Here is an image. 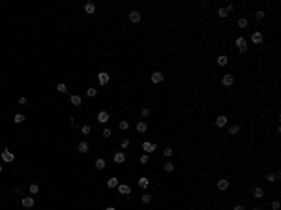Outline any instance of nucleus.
Here are the masks:
<instances>
[{
  "label": "nucleus",
  "mask_w": 281,
  "mask_h": 210,
  "mask_svg": "<svg viewBox=\"0 0 281 210\" xmlns=\"http://www.w3.org/2000/svg\"><path fill=\"white\" fill-rule=\"evenodd\" d=\"M143 150H144L146 154H152L154 150H156V144H154V143H148V141H144V143H143Z\"/></svg>",
  "instance_id": "obj_8"
},
{
  "label": "nucleus",
  "mask_w": 281,
  "mask_h": 210,
  "mask_svg": "<svg viewBox=\"0 0 281 210\" xmlns=\"http://www.w3.org/2000/svg\"><path fill=\"white\" fill-rule=\"evenodd\" d=\"M163 167H165V171H167V173H171V171H174V163H171V161H167V163H165Z\"/></svg>",
  "instance_id": "obj_29"
},
{
  "label": "nucleus",
  "mask_w": 281,
  "mask_h": 210,
  "mask_svg": "<svg viewBox=\"0 0 281 210\" xmlns=\"http://www.w3.org/2000/svg\"><path fill=\"white\" fill-rule=\"evenodd\" d=\"M236 47L240 49V53H245V51H247V43H245V38H238V40H236Z\"/></svg>",
  "instance_id": "obj_5"
},
{
  "label": "nucleus",
  "mask_w": 281,
  "mask_h": 210,
  "mask_svg": "<svg viewBox=\"0 0 281 210\" xmlns=\"http://www.w3.org/2000/svg\"><path fill=\"white\" fill-rule=\"evenodd\" d=\"M146 128H148V126H146V122H139V124H137V128H135V130H137L139 131V133H144V131H146Z\"/></svg>",
  "instance_id": "obj_20"
},
{
  "label": "nucleus",
  "mask_w": 281,
  "mask_h": 210,
  "mask_svg": "<svg viewBox=\"0 0 281 210\" xmlns=\"http://www.w3.org/2000/svg\"><path fill=\"white\" fill-rule=\"evenodd\" d=\"M96 94H98V90H96V88H92V86H90V88L86 90V96H88V98H94Z\"/></svg>",
  "instance_id": "obj_26"
},
{
  "label": "nucleus",
  "mask_w": 281,
  "mask_h": 210,
  "mask_svg": "<svg viewBox=\"0 0 281 210\" xmlns=\"http://www.w3.org/2000/svg\"><path fill=\"white\" fill-rule=\"evenodd\" d=\"M218 188L221 189V191H225V189L229 188V180H225V178L223 180H218Z\"/></svg>",
  "instance_id": "obj_17"
},
{
  "label": "nucleus",
  "mask_w": 281,
  "mask_h": 210,
  "mask_svg": "<svg viewBox=\"0 0 281 210\" xmlns=\"http://www.w3.org/2000/svg\"><path fill=\"white\" fill-rule=\"evenodd\" d=\"M26 103H28L26 98H19V105H26Z\"/></svg>",
  "instance_id": "obj_37"
},
{
  "label": "nucleus",
  "mask_w": 281,
  "mask_h": 210,
  "mask_svg": "<svg viewBox=\"0 0 281 210\" xmlns=\"http://www.w3.org/2000/svg\"><path fill=\"white\" fill-rule=\"evenodd\" d=\"M253 195L257 197V199H262V197H264V189L262 188H255L253 189Z\"/></svg>",
  "instance_id": "obj_21"
},
{
  "label": "nucleus",
  "mask_w": 281,
  "mask_h": 210,
  "mask_svg": "<svg viewBox=\"0 0 281 210\" xmlns=\"http://www.w3.org/2000/svg\"><path fill=\"white\" fill-rule=\"evenodd\" d=\"M255 17H257V19H262V17H264V11H257V13H255Z\"/></svg>",
  "instance_id": "obj_41"
},
{
  "label": "nucleus",
  "mask_w": 281,
  "mask_h": 210,
  "mask_svg": "<svg viewBox=\"0 0 281 210\" xmlns=\"http://www.w3.org/2000/svg\"><path fill=\"white\" fill-rule=\"evenodd\" d=\"M22 122H24V115H21V113L15 115V124H22Z\"/></svg>",
  "instance_id": "obj_27"
},
{
  "label": "nucleus",
  "mask_w": 281,
  "mask_h": 210,
  "mask_svg": "<svg viewBox=\"0 0 281 210\" xmlns=\"http://www.w3.org/2000/svg\"><path fill=\"white\" fill-rule=\"evenodd\" d=\"M103 135H105V137H111V135H112V131L109 130V128H105V130H103Z\"/></svg>",
  "instance_id": "obj_36"
},
{
  "label": "nucleus",
  "mask_w": 281,
  "mask_h": 210,
  "mask_svg": "<svg viewBox=\"0 0 281 210\" xmlns=\"http://www.w3.org/2000/svg\"><path fill=\"white\" fill-rule=\"evenodd\" d=\"M96 169H105V160H101V158H99V160H96Z\"/></svg>",
  "instance_id": "obj_24"
},
{
  "label": "nucleus",
  "mask_w": 281,
  "mask_h": 210,
  "mask_svg": "<svg viewBox=\"0 0 281 210\" xmlns=\"http://www.w3.org/2000/svg\"><path fill=\"white\" fill-rule=\"evenodd\" d=\"M218 64H219V66H227V64H229V58L225 56V54H221V56H218Z\"/></svg>",
  "instance_id": "obj_22"
},
{
  "label": "nucleus",
  "mask_w": 281,
  "mask_h": 210,
  "mask_svg": "<svg viewBox=\"0 0 281 210\" xmlns=\"http://www.w3.org/2000/svg\"><path fill=\"white\" fill-rule=\"evenodd\" d=\"M276 178H277L276 174H268V176H266V180H268V182H276Z\"/></svg>",
  "instance_id": "obj_35"
},
{
  "label": "nucleus",
  "mask_w": 281,
  "mask_h": 210,
  "mask_svg": "<svg viewBox=\"0 0 281 210\" xmlns=\"http://www.w3.org/2000/svg\"><path fill=\"white\" fill-rule=\"evenodd\" d=\"M118 128H120L122 131H126L128 128H130V122H128V120H120V122H118Z\"/></svg>",
  "instance_id": "obj_23"
},
{
  "label": "nucleus",
  "mask_w": 281,
  "mask_h": 210,
  "mask_svg": "<svg viewBox=\"0 0 281 210\" xmlns=\"http://www.w3.org/2000/svg\"><path fill=\"white\" fill-rule=\"evenodd\" d=\"M105 210H116V208H114V206H107V208H105Z\"/></svg>",
  "instance_id": "obj_45"
},
{
  "label": "nucleus",
  "mask_w": 281,
  "mask_h": 210,
  "mask_svg": "<svg viewBox=\"0 0 281 210\" xmlns=\"http://www.w3.org/2000/svg\"><path fill=\"white\" fill-rule=\"evenodd\" d=\"M2 160H4L6 163H9V161H13V160H15V156H13V152H11V150L4 148V150H2Z\"/></svg>",
  "instance_id": "obj_1"
},
{
  "label": "nucleus",
  "mask_w": 281,
  "mask_h": 210,
  "mask_svg": "<svg viewBox=\"0 0 281 210\" xmlns=\"http://www.w3.org/2000/svg\"><path fill=\"white\" fill-rule=\"evenodd\" d=\"M255 210H261V208H255Z\"/></svg>",
  "instance_id": "obj_48"
},
{
  "label": "nucleus",
  "mask_w": 281,
  "mask_h": 210,
  "mask_svg": "<svg viewBox=\"0 0 281 210\" xmlns=\"http://www.w3.org/2000/svg\"><path fill=\"white\" fill-rule=\"evenodd\" d=\"M38 191H40V186H38V184H30V193H34V195H36Z\"/></svg>",
  "instance_id": "obj_31"
},
{
  "label": "nucleus",
  "mask_w": 281,
  "mask_h": 210,
  "mask_svg": "<svg viewBox=\"0 0 281 210\" xmlns=\"http://www.w3.org/2000/svg\"><path fill=\"white\" fill-rule=\"evenodd\" d=\"M234 210H244V206H236V208H234Z\"/></svg>",
  "instance_id": "obj_46"
},
{
  "label": "nucleus",
  "mask_w": 281,
  "mask_h": 210,
  "mask_svg": "<svg viewBox=\"0 0 281 210\" xmlns=\"http://www.w3.org/2000/svg\"><path fill=\"white\" fill-rule=\"evenodd\" d=\"M150 79H152V83H156V85H157V83H161V81L165 79V75H163L161 72H154V73L150 75Z\"/></svg>",
  "instance_id": "obj_4"
},
{
  "label": "nucleus",
  "mask_w": 281,
  "mask_h": 210,
  "mask_svg": "<svg viewBox=\"0 0 281 210\" xmlns=\"http://www.w3.org/2000/svg\"><path fill=\"white\" fill-rule=\"evenodd\" d=\"M227 122H229V118L225 115H221V116H218V118H216V126H218V128H225V126H227Z\"/></svg>",
  "instance_id": "obj_7"
},
{
  "label": "nucleus",
  "mask_w": 281,
  "mask_h": 210,
  "mask_svg": "<svg viewBox=\"0 0 281 210\" xmlns=\"http://www.w3.org/2000/svg\"><path fill=\"white\" fill-rule=\"evenodd\" d=\"M150 201H152V195H150V193H144V195H143V203H144V205H150Z\"/></svg>",
  "instance_id": "obj_28"
},
{
  "label": "nucleus",
  "mask_w": 281,
  "mask_h": 210,
  "mask_svg": "<svg viewBox=\"0 0 281 210\" xmlns=\"http://www.w3.org/2000/svg\"><path fill=\"white\" fill-rule=\"evenodd\" d=\"M116 188H118V191H120L122 195H130V193H131V188H130V186H126V184H118Z\"/></svg>",
  "instance_id": "obj_9"
},
{
  "label": "nucleus",
  "mask_w": 281,
  "mask_h": 210,
  "mask_svg": "<svg viewBox=\"0 0 281 210\" xmlns=\"http://www.w3.org/2000/svg\"><path fill=\"white\" fill-rule=\"evenodd\" d=\"M221 83H223V86H232V83H234V75H231V73H227V75H223V79H221Z\"/></svg>",
  "instance_id": "obj_6"
},
{
  "label": "nucleus",
  "mask_w": 281,
  "mask_h": 210,
  "mask_svg": "<svg viewBox=\"0 0 281 210\" xmlns=\"http://www.w3.org/2000/svg\"><path fill=\"white\" fill-rule=\"evenodd\" d=\"M148 184H150L148 176H141V178H139V186H141L143 189H146V188H148Z\"/></svg>",
  "instance_id": "obj_15"
},
{
  "label": "nucleus",
  "mask_w": 281,
  "mask_h": 210,
  "mask_svg": "<svg viewBox=\"0 0 281 210\" xmlns=\"http://www.w3.org/2000/svg\"><path fill=\"white\" fill-rule=\"evenodd\" d=\"M2 169H4V167H2V165H0V173H2Z\"/></svg>",
  "instance_id": "obj_47"
},
{
  "label": "nucleus",
  "mask_w": 281,
  "mask_h": 210,
  "mask_svg": "<svg viewBox=\"0 0 281 210\" xmlns=\"http://www.w3.org/2000/svg\"><path fill=\"white\" fill-rule=\"evenodd\" d=\"M141 115H143V116H148V115H150V109H146V107H144L143 111H141Z\"/></svg>",
  "instance_id": "obj_38"
},
{
  "label": "nucleus",
  "mask_w": 281,
  "mask_h": 210,
  "mask_svg": "<svg viewBox=\"0 0 281 210\" xmlns=\"http://www.w3.org/2000/svg\"><path fill=\"white\" fill-rule=\"evenodd\" d=\"M163 154H165V156H171V154H173V148H165V150H163Z\"/></svg>",
  "instance_id": "obj_40"
},
{
  "label": "nucleus",
  "mask_w": 281,
  "mask_h": 210,
  "mask_svg": "<svg viewBox=\"0 0 281 210\" xmlns=\"http://www.w3.org/2000/svg\"><path fill=\"white\" fill-rule=\"evenodd\" d=\"M130 146V141H128V139H124V141H122V148H128Z\"/></svg>",
  "instance_id": "obj_39"
},
{
  "label": "nucleus",
  "mask_w": 281,
  "mask_h": 210,
  "mask_svg": "<svg viewBox=\"0 0 281 210\" xmlns=\"http://www.w3.org/2000/svg\"><path fill=\"white\" fill-rule=\"evenodd\" d=\"M118 186V178L116 176H111V178L107 180V188H116Z\"/></svg>",
  "instance_id": "obj_18"
},
{
  "label": "nucleus",
  "mask_w": 281,
  "mask_h": 210,
  "mask_svg": "<svg viewBox=\"0 0 281 210\" xmlns=\"http://www.w3.org/2000/svg\"><path fill=\"white\" fill-rule=\"evenodd\" d=\"M141 163H148V156L144 154V156H141Z\"/></svg>",
  "instance_id": "obj_42"
},
{
  "label": "nucleus",
  "mask_w": 281,
  "mask_h": 210,
  "mask_svg": "<svg viewBox=\"0 0 281 210\" xmlns=\"http://www.w3.org/2000/svg\"><path fill=\"white\" fill-rule=\"evenodd\" d=\"M218 15H219V17H227L229 13H227V9H225V8H219L218 9Z\"/></svg>",
  "instance_id": "obj_32"
},
{
  "label": "nucleus",
  "mask_w": 281,
  "mask_h": 210,
  "mask_svg": "<svg viewBox=\"0 0 281 210\" xmlns=\"http://www.w3.org/2000/svg\"><path fill=\"white\" fill-rule=\"evenodd\" d=\"M88 150H90V144L86 143V141H81V143L77 144V152L79 154H86Z\"/></svg>",
  "instance_id": "obj_2"
},
{
  "label": "nucleus",
  "mask_w": 281,
  "mask_h": 210,
  "mask_svg": "<svg viewBox=\"0 0 281 210\" xmlns=\"http://www.w3.org/2000/svg\"><path fill=\"white\" fill-rule=\"evenodd\" d=\"M98 83H99L101 86H105V85L109 83V73H105V72H99V73H98Z\"/></svg>",
  "instance_id": "obj_3"
},
{
  "label": "nucleus",
  "mask_w": 281,
  "mask_h": 210,
  "mask_svg": "<svg viewBox=\"0 0 281 210\" xmlns=\"http://www.w3.org/2000/svg\"><path fill=\"white\" fill-rule=\"evenodd\" d=\"M112 160H114V163H118V165H120V163H124V161H126V154H124V152H116Z\"/></svg>",
  "instance_id": "obj_10"
},
{
  "label": "nucleus",
  "mask_w": 281,
  "mask_h": 210,
  "mask_svg": "<svg viewBox=\"0 0 281 210\" xmlns=\"http://www.w3.org/2000/svg\"><path fill=\"white\" fill-rule=\"evenodd\" d=\"M56 90H58V92H67V88H66V85H64V83H58Z\"/></svg>",
  "instance_id": "obj_33"
},
{
  "label": "nucleus",
  "mask_w": 281,
  "mask_h": 210,
  "mask_svg": "<svg viewBox=\"0 0 281 210\" xmlns=\"http://www.w3.org/2000/svg\"><path fill=\"white\" fill-rule=\"evenodd\" d=\"M90 131H92V128H90V126H83V133H85V135H88Z\"/></svg>",
  "instance_id": "obj_34"
},
{
  "label": "nucleus",
  "mask_w": 281,
  "mask_h": 210,
  "mask_svg": "<svg viewBox=\"0 0 281 210\" xmlns=\"http://www.w3.org/2000/svg\"><path fill=\"white\" fill-rule=\"evenodd\" d=\"M272 208H274V210H279V203L274 201V203H272Z\"/></svg>",
  "instance_id": "obj_43"
},
{
  "label": "nucleus",
  "mask_w": 281,
  "mask_h": 210,
  "mask_svg": "<svg viewBox=\"0 0 281 210\" xmlns=\"http://www.w3.org/2000/svg\"><path fill=\"white\" fill-rule=\"evenodd\" d=\"M130 21L131 23H139L141 21V13H139V11H130Z\"/></svg>",
  "instance_id": "obj_14"
},
{
  "label": "nucleus",
  "mask_w": 281,
  "mask_h": 210,
  "mask_svg": "<svg viewBox=\"0 0 281 210\" xmlns=\"http://www.w3.org/2000/svg\"><path fill=\"white\" fill-rule=\"evenodd\" d=\"M69 101H71V103H73V105H75V107H77V105H81V103H83V99H81V96H77V94H73V96H71V98H69Z\"/></svg>",
  "instance_id": "obj_19"
},
{
  "label": "nucleus",
  "mask_w": 281,
  "mask_h": 210,
  "mask_svg": "<svg viewBox=\"0 0 281 210\" xmlns=\"http://www.w3.org/2000/svg\"><path fill=\"white\" fill-rule=\"evenodd\" d=\"M238 131H240V126H231V128H229V133L231 135H236Z\"/></svg>",
  "instance_id": "obj_25"
},
{
  "label": "nucleus",
  "mask_w": 281,
  "mask_h": 210,
  "mask_svg": "<svg viewBox=\"0 0 281 210\" xmlns=\"http://www.w3.org/2000/svg\"><path fill=\"white\" fill-rule=\"evenodd\" d=\"M225 9H227V13H229V11H232V9H234V4H229Z\"/></svg>",
  "instance_id": "obj_44"
},
{
  "label": "nucleus",
  "mask_w": 281,
  "mask_h": 210,
  "mask_svg": "<svg viewBox=\"0 0 281 210\" xmlns=\"http://www.w3.org/2000/svg\"><path fill=\"white\" fill-rule=\"evenodd\" d=\"M251 41L259 45L261 41H262V34H261V32H253V34H251Z\"/></svg>",
  "instance_id": "obj_13"
},
{
  "label": "nucleus",
  "mask_w": 281,
  "mask_h": 210,
  "mask_svg": "<svg viewBox=\"0 0 281 210\" xmlns=\"http://www.w3.org/2000/svg\"><path fill=\"white\" fill-rule=\"evenodd\" d=\"M98 122H101V124L109 122V113H107V111H101V113L98 115Z\"/></svg>",
  "instance_id": "obj_11"
},
{
  "label": "nucleus",
  "mask_w": 281,
  "mask_h": 210,
  "mask_svg": "<svg viewBox=\"0 0 281 210\" xmlns=\"http://www.w3.org/2000/svg\"><path fill=\"white\" fill-rule=\"evenodd\" d=\"M22 206L24 208H32L34 206V199L32 197H22Z\"/></svg>",
  "instance_id": "obj_12"
},
{
  "label": "nucleus",
  "mask_w": 281,
  "mask_h": 210,
  "mask_svg": "<svg viewBox=\"0 0 281 210\" xmlns=\"http://www.w3.org/2000/svg\"><path fill=\"white\" fill-rule=\"evenodd\" d=\"M85 11H86L88 15H92L94 11H96V6H94L92 2H86V4H85Z\"/></svg>",
  "instance_id": "obj_16"
},
{
  "label": "nucleus",
  "mask_w": 281,
  "mask_h": 210,
  "mask_svg": "<svg viewBox=\"0 0 281 210\" xmlns=\"http://www.w3.org/2000/svg\"><path fill=\"white\" fill-rule=\"evenodd\" d=\"M238 26H240V28H245V26H247V19H244V17L238 19Z\"/></svg>",
  "instance_id": "obj_30"
}]
</instances>
